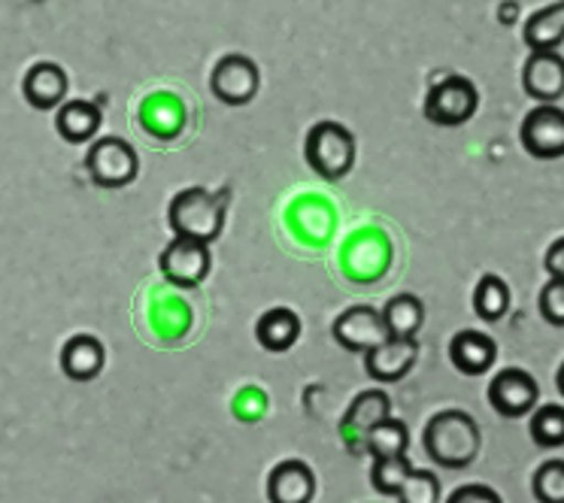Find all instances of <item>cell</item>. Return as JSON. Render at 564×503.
Wrapping results in <instances>:
<instances>
[{"instance_id": "obj_26", "label": "cell", "mask_w": 564, "mask_h": 503, "mask_svg": "<svg viewBox=\"0 0 564 503\" xmlns=\"http://www.w3.org/2000/svg\"><path fill=\"white\" fill-rule=\"evenodd\" d=\"M534 497L543 503H564V458H550L534 470L531 479Z\"/></svg>"}, {"instance_id": "obj_4", "label": "cell", "mask_w": 564, "mask_h": 503, "mask_svg": "<svg viewBox=\"0 0 564 503\" xmlns=\"http://www.w3.org/2000/svg\"><path fill=\"white\" fill-rule=\"evenodd\" d=\"M86 173L98 188H124L137 179L140 158L122 136H98L88 149Z\"/></svg>"}, {"instance_id": "obj_6", "label": "cell", "mask_w": 564, "mask_h": 503, "mask_svg": "<svg viewBox=\"0 0 564 503\" xmlns=\"http://www.w3.org/2000/svg\"><path fill=\"white\" fill-rule=\"evenodd\" d=\"M261 88V70L249 55H225L209 74V91L225 107H246L252 103Z\"/></svg>"}, {"instance_id": "obj_21", "label": "cell", "mask_w": 564, "mask_h": 503, "mask_svg": "<svg viewBox=\"0 0 564 503\" xmlns=\"http://www.w3.org/2000/svg\"><path fill=\"white\" fill-rule=\"evenodd\" d=\"M389 337H416L425 325V304L416 295H394L380 309Z\"/></svg>"}, {"instance_id": "obj_31", "label": "cell", "mask_w": 564, "mask_h": 503, "mask_svg": "<svg viewBox=\"0 0 564 503\" xmlns=\"http://www.w3.org/2000/svg\"><path fill=\"white\" fill-rule=\"evenodd\" d=\"M555 389H558V394L564 397V361L562 368H558V373H555Z\"/></svg>"}, {"instance_id": "obj_1", "label": "cell", "mask_w": 564, "mask_h": 503, "mask_svg": "<svg viewBox=\"0 0 564 503\" xmlns=\"http://www.w3.org/2000/svg\"><path fill=\"white\" fill-rule=\"evenodd\" d=\"M422 446L431 461L443 470H465L477 461L482 434H479L477 418L465 409H441L437 416L429 418Z\"/></svg>"}, {"instance_id": "obj_5", "label": "cell", "mask_w": 564, "mask_h": 503, "mask_svg": "<svg viewBox=\"0 0 564 503\" xmlns=\"http://www.w3.org/2000/svg\"><path fill=\"white\" fill-rule=\"evenodd\" d=\"M479 110V88L467 76H446L431 86L425 98V119L437 128H458Z\"/></svg>"}, {"instance_id": "obj_9", "label": "cell", "mask_w": 564, "mask_h": 503, "mask_svg": "<svg viewBox=\"0 0 564 503\" xmlns=\"http://www.w3.org/2000/svg\"><path fill=\"white\" fill-rule=\"evenodd\" d=\"M489 404L503 418H525L540 404L538 380L522 368H507L489 382Z\"/></svg>"}, {"instance_id": "obj_29", "label": "cell", "mask_w": 564, "mask_h": 503, "mask_svg": "<svg viewBox=\"0 0 564 503\" xmlns=\"http://www.w3.org/2000/svg\"><path fill=\"white\" fill-rule=\"evenodd\" d=\"M449 503H501V494L489 485H462L449 494Z\"/></svg>"}, {"instance_id": "obj_12", "label": "cell", "mask_w": 564, "mask_h": 503, "mask_svg": "<svg viewBox=\"0 0 564 503\" xmlns=\"http://www.w3.org/2000/svg\"><path fill=\"white\" fill-rule=\"evenodd\" d=\"M522 88L538 103H558L564 98V58L558 50L531 52L522 67Z\"/></svg>"}, {"instance_id": "obj_19", "label": "cell", "mask_w": 564, "mask_h": 503, "mask_svg": "<svg viewBox=\"0 0 564 503\" xmlns=\"http://www.w3.org/2000/svg\"><path fill=\"white\" fill-rule=\"evenodd\" d=\"M256 340L261 343V349H268V352H273V356L289 352V349L301 340V319H297L295 309H289V307L268 309L256 325Z\"/></svg>"}, {"instance_id": "obj_17", "label": "cell", "mask_w": 564, "mask_h": 503, "mask_svg": "<svg viewBox=\"0 0 564 503\" xmlns=\"http://www.w3.org/2000/svg\"><path fill=\"white\" fill-rule=\"evenodd\" d=\"M107 364V349L98 337L91 333H76L70 337L62 349V370L67 380L74 382H91L98 380L100 370Z\"/></svg>"}, {"instance_id": "obj_7", "label": "cell", "mask_w": 564, "mask_h": 503, "mask_svg": "<svg viewBox=\"0 0 564 503\" xmlns=\"http://www.w3.org/2000/svg\"><path fill=\"white\" fill-rule=\"evenodd\" d=\"M519 140L531 158H564V110L555 103H538L519 128Z\"/></svg>"}, {"instance_id": "obj_11", "label": "cell", "mask_w": 564, "mask_h": 503, "mask_svg": "<svg viewBox=\"0 0 564 503\" xmlns=\"http://www.w3.org/2000/svg\"><path fill=\"white\" fill-rule=\"evenodd\" d=\"M419 343L416 337H386L380 346L365 352V370L373 382H401L416 368Z\"/></svg>"}, {"instance_id": "obj_8", "label": "cell", "mask_w": 564, "mask_h": 503, "mask_svg": "<svg viewBox=\"0 0 564 503\" xmlns=\"http://www.w3.org/2000/svg\"><path fill=\"white\" fill-rule=\"evenodd\" d=\"M159 267L164 280L176 288H197L209 276L213 259H209V245L185 237H173L171 243L161 252Z\"/></svg>"}, {"instance_id": "obj_13", "label": "cell", "mask_w": 564, "mask_h": 503, "mask_svg": "<svg viewBox=\"0 0 564 503\" xmlns=\"http://www.w3.org/2000/svg\"><path fill=\"white\" fill-rule=\"evenodd\" d=\"M392 416V401L389 394L380 392V389H368L361 392L346 409L344 422H340V434H344V442L349 446V452H365V437L368 430L380 422V418Z\"/></svg>"}, {"instance_id": "obj_28", "label": "cell", "mask_w": 564, "mask_h": 503, "mask_svg": "<svg viewBox=\"0 0 564 503\" xmlns=\"http://www.w3.org/2000/svg\"><path fill=\"white\" fill-rule=\"evenodd\" d=\"M540 316L552 328H564V280L552 276L550 283L540 288Z\"/></svg>"}, {"instance_id": "obj_15", "label": "cell", "mask_w": 564, "mask_h": 503, "mask_svg": "<svg viewBox=\"0 0 564 503\" xmlns=\"http://www.w3.org/2000/svg\"><path fill=\"white\" fill-rule=\"evenodd\" d=\"M67 88H70V79L64 74L62 64L40 62L34 64L31 70L22 79V95L34 107V110H58L67 98Z\"/></svg>"}, {"instance_id": "obj_20", "label": "cell", "mask_w": 564, "mask_h": 503, "mask_svg": "<svg viewBox=\"0 0 564 503\" xmlns=\"http://www.w3.org/2000/svg\"><path fill=\"white\" fill-rule=\"evenodd\" d=\"M525 43L531 52L558 50L564 43V0L550 3L525 22Z\"/></svg>"}, {"instance_id": "obj_14", "label": "cell", "mask_w": 564, "mask_h": 503, "mask_svg": "<svg viewBox=\"0 0 564 503\" xmlns=\"http://www.w3.org/2000/svg\"><path fill=\"white\" fill-rule=\"evenodd\" d=\"M316 494V473L307 461L289 458L270 470L268 501L270 503H307Z\"/></svg>"}, {"instance_id": "obj_27", "label": "cell", "mask_w": 564, "mask_h": 503, "mask_svg": "<svg viewBox=\"0 0 564 503\" xmlns=\"http://www.w3.org/2000/svg\"><path fill=\"white\" fill-rule=\"evenodd\" d=\"M398 501H410V503H434L441 501V479L429 473V470H416L406 477L404 489L398 494Z\"/></svg>"}, {"instance_id": "obj_3", "label": "cell", "mask_w": 564, "mask_h": 503, "mask_svg": "<svg viewBox=\"0 0 564 503\" xmlns=\"http://www.w3.org/2000/svg\"><path fill=\"white\" fill-rule=\"evenodd\" d=\"M304 158L310 171L325 183H340L352 173L358 158V140L340 122H316L304 140Z\"/></svg>"}, {"instance_id": "obj_25", "label": "cell", "mask_w": 564, "mask_h": 503, "mask_svg": "<svg viewBox=\"0 0 564 503\" xmlns=\"http://www.w3.org/2000/svg\"><path fill=\"white\" fill-rule=\"evenodd\" d=\"M413 473V464L406 455H392V458H373V467H370V482L373 489L380 491L382 497H394L404 489L406 477Z\"/></svg>"}, {"instance_id": "obj_23", "label": "cell", "mask_w": 564, "mask_h": 503, "mask_svg": "<svg viewBox=\"0 0 564 503\" xmlns=\"http://www.w3.org/2000/svg\"><path fill=\"white\" fill-rule=\"evenodd\" d=\"M474 313L482 321H501L510 313V285L501 276L486 273L474 288Z\"/></svg>"}, {"instance_id": "obj_22", "label": "cell", "mask_w": 564, "mask_h": 503, "mask_svg": "<svg viewBox=\"0 0 564 503\" xmlns=\"http://www.w3.org/2000/svg\"><path fill=\"white\" fill-rule=\"evenodd\" d=\"M410 446V430L401 418L386 416L380 418L365 437V452L370 458H392V455H406Z\"/></svg>"}, {"instance_id": "obj_24", "label": "cell", "mask_w": 564, "mask_h": 503, "mask_svg": "<svg viewBox=\"0 0 564 503\" xmlns=\"http://www.w3.org/2000/svg\"><path fill=\"white\" fill-rule=\"evenodd\" d=\"M531 440L540 449H562L564 446V406L562 404H540L531 409Z\"/></svg>"}, {"instance_id": "obj_10", "label": "cell", "mask_w": 564, "mask_h": 503, "mask_svg": "<svg viewBox=\"0 0 564 503\" xmlns=\"http://www.w3.org/2000/svg\"><path fill=\"white\" fill-rule=\"evenodd\" d=\"M334 340L344 346L346 352H356V356H365L373 346H380L389 331H386V321H382V313L377 307H368V304H358V307L344 309L337 319H334Z\"/></svg>"}, {"instance_id": "obj_30", "label": "cell", "mask_w": 564, "mask_h": 503, "mask_svg": "<svg viewBox=\"0 0 564 503\" xmlns=\"http://www.w3.org/2000/svg\"><path fill=\"white\" fill-rule=\"evenodd\" d=\"M543 264H546V273H550V276L564 280V237L550 245V252H546V261H543Z\"/></svg>"}, {"instance_id": "obj_16", "label": "cell", "mask_w": 564, "mask_h": 503, "mask_svg": "<svg viewBox=\"0 0 564 503\" xmlns=\"http://www.w3.org/2000/svg\"><path fill=\"white\" fill-rule=\"evenodd\" d=\"M449 361L465 376H486L498 361V343L482 331H458L449 343Z\"/></svg>"}, {"instance_id": "obj_18", "label": "cell", "mask_w": 564, "mask_h": 503, "mask_svg": "<svg viewBox=\"0 0 564 503\" xmlns=\"http://www.w3.org/2000/svg\"><path fill=\"white\" fill-rule=\"evenodd\" d=\"M100 122V107L91 100H64L55 112V131L67 143H88L91 136H98Z\"/></svg>"}, {"instance_id": "obj_2", "label": "cell", "mask_w": 564, "mask_h": 503, "mask_svg": "<svg viewBox=\"0 0 564 503\" xmlns=\"http://www.w3.org/2000/svg\"><path fill=\"white\" fill-rule=\"evenodd\" d=\"M167 225L173 237L213 245L225 231V195L200 185L176 192L167 207Z\"/></svg>"}]
</instances>
